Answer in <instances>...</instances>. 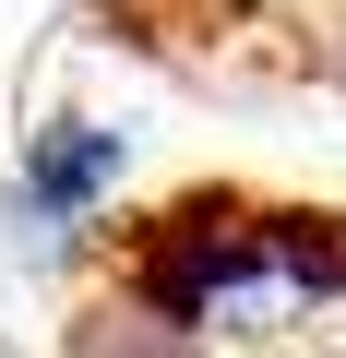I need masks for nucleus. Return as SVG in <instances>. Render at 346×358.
<instances>
[{
    "label": "nucleus",
    "mask_w": 346,
    "mask_h": 358,
    "mask_svg": "<svg viewBox=\"0 0 346 358\" xmlns=\"http://www.w3.org/2000/svg\"><path fill=\"white\" fill-rule=\"evenodd\" d=\"M96 358H346V215L180 203L84 334Z\"/></svg>",
    "instance_id": "1"
},
{
    "label": "nucleus",
    "mask_w": 346,
    "mask_h": 358,
    "mask_svg": "<svg viewBox=\"0 0 346 358\" xmlns=\"http://www.w3.org/2000/svg\"><path fill=\"white\" fill-rule=\"evenodd\" d=\"M120 179H131V143H120L108 120H84V108H48V120L24 131V155H13V239L72 251V239L120 203Z\"/></svg>",
    "instance_id": "2"
}]
</instances>
